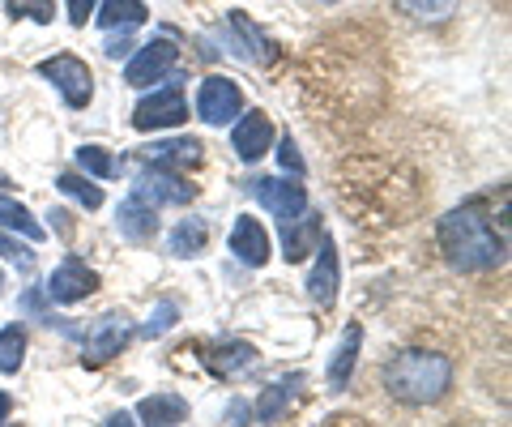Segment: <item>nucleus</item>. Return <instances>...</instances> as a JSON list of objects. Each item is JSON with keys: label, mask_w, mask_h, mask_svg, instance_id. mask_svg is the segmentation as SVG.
I'll use <instances>...</instances> for the list:
<instances>
[{"label": "nucleus", "mask_w": 512, "mask_h": 427, "mask_svg": "<svg viewBox=\"0 0 512 427\" xmlns=\"http://www.w3.org/2000/svg\"><path fill=\"white\" fill-rule=\"evenodd\" d=\"M440 252L453 270L483 274L504 265L508 244H504V231H495L478 205H457V210H448L440 218Z\"/></svg>", "instance_id": "nucleus-1"}, {"label": "nucleus", "mask_w": 512, "mask_h": 427, "mask_svg": "<svg viewBox=\"0 0 512 427\" xmlns=\"http://www.w3.org/2000/svg\"><path fill=\"white\" fill-rule=\"evenodd\" d=\"M384 389L406 406H431L453 389V359L427 346H406L384 368Z\"/></svg>", "instance_id": "nucleus-2"}, {"label": "nucleus", "mask_w": 512, "mask_h": 427, "mask_svg": "<svg viewBox=\"0 0 512 427\" xmlns=\"http://www.w3.org/2000/svg\"><path fill=\"white\" fill-rule=\"evenodd\" d=\"M180 65V47H175V39H154L146 43L141 52L128 60V69H124V82L128 86H137V90H146L154 82H163V77Z\"/></svg>", "instance_id": "nucleus-3"}, {"label": "nucleus", "mask_w": 512, "mask_h": 427, "mask_svg": "<svg viewBox=\"0 0 512 427\" xmlns=\"http://www.w3.org/2000/svg\"><path fill=\"white\" fill-rule=\"evenodd\" d=\"M39 73L52 82L56 90H60V99L69 103V107H86L90 103V90H94V82H90V69H86V60H77V56H52V60H43L39 65Z\"/></svg>", "instance_id": "nucleus-4"}, {"label": "nucleus", "mask_w": 512, "mask_h": 427, "mask_svg": "<svg viewBox=\"0 0 512 427\" xmlns=\"http://www.w3.org/2000/svg\"><path fill=\"white\" fill-rule=\"evenodd\" d=\"M188 120V103L180 90H158V94H146L137 107H133V129L150 133V129H180Z\"/></svg>", "instance_id": "nucleus-5"}, {"label": "nucleus", "mask_w": 512, "mask_h": 427, "mask_svg": "<svg viewBox=\"0 0 512 427\" xmlns=\"http://www.w3.org/2000/svg\"><path fill=\"white\" fill-rule=\"evenodd\" d=\"M239 112H244V90L231 77H205L197 94V116L205 124H231Z\"/></svg>", "instance_id": "nucleus-6"}, {"label": "nucleus", "mask_w": 512, "mask_h": 427, "mask_svg": "<svg viewBox=\"0 0 512 427\" xmlns=\"http://www.w3.org/2000/svg\"><path fill=\"white\" fill-rule=\"evenodd\" d=\"M128 338H133V325L124 321V316H103L99 325H94V334L86 338V351H82V363L86 368H103L107 359H116Z\"/></svg>", "instance_id": "nucleus-7"}, {"label": "nucleus", "mask_w": 512, "mask_h": 427, "mask_svg": "<svg viewBox=\"0 0 512 427\" xmlns=\"http://www.w3.org/2000/svg\"><path fill=\"white\" fill-rule=\"evenodd\" d=\"M252 197L265 205L269 214H278L282 223H295V218L308 214V193L291 180H256L252 184Z\"/></svg>", "instance_id": "nucleus-8"}, {"label": "nucleus", "mask_w": 512, "mask_h": 427, "mask_svg": "<svg viewBox=\"0 0 512 427\" xmlns=\"http://www.w3.org/2000/svg\"><path fill=\"white\" fill-rule=\"evenodd\" d=\"M133 197L141 205H188L197 193H192L188 180L171 176V171H146V176L133 180Z\"/></svg>", "instance_id": "nucleus-9"}, {"label": "nucleus", "mask_w": 512, "mask_h": 427, "mask_svg": "<svg viewBox=\"0 0 512 427\" xmlns=\"http://www.w3.org/2000/svg\"><path fill=\"white\" fill-rule=\"evenodd\" d=\"M99 291V278H94V270L86 261L69 257L60 265V270H52V278H47V295L56 299V304H77V299H86Z\"/></svg>", "instance_id": "nucleus-10"}, {"label": "nucleus", "mask_w": 512, "mask_h": 427, "mask_svg": "<svg viewBox=\"0 0 512 427\" xmlns=\"http://www.w3.org/2000/svg\"><path fill=\"white\" fill-rule=\"evenodd\" d=\"M231 146H235V154L244 158V163H261V158L269 154V146H274V124H269V116L265 112L239 116L235 133H231Z\"/></svg>", "instance_id": "nucleus-11"}, {"label": "nucleus", "mask_w": 512, "mask_h": 427, "mask_svg": "<svg viewBox=\"0 0 512 427\" xmlns=\"http://www.w3.org/2000/svg\"><path fill=\"white\" fill-rule=\"evenodd\" d=\"M231 30H235V35H231V39H235V52L244 56V60H252V65H261V69H269V65L278 60V47L265 39V30L256 26L248 13L235 9V13H231Z\"/></svg>", "instance_id": "nucleus-12"}, {"label": "nucleus", "mask_w": 512, "mask_h": 427, "mask_svg": "<svg viewBox=\"0 0 512 427\" xmlns=\"http://www.w3.org/2000/svg\"><path fill=\"white\" fill-rule=\"evenodd\" d=\"M308 295L325 308L338 299V244L329 235H320V244H316V270L308 278Z\"/></svg>", "instance_id": "nucleus-13"}, {"label": "nucleus", "mask_w": 512, "mask_h": 427, "mask_svg": "<svg viewBox=\"0 0 512 427\" xmlns=\"http://www.w3.org/2000/svg\"><path fill=\"white\" fill-rule=\"evenodd\" d=\"M231 252L244 265H265L269 261V231L256 223L252 214H244V218H235V227H231Z\"/></svg>", "instance_id": "nucleus-14"}, {"label": "nucleus", "mask_w": 512, "mask_h": 427, "mask_svg": "<svg viewBox=\"0 0 512 427\" xmlns=\"http://www.w3.org/2000/svg\"><path fill=\"white\" fill-rule=\"evenodd\" d=\"M359 346H363V329H359V321H350V325L342 329L338 351H333V359H329V389H333V393H342V389L350 385V376H355Z\"/></svg>", "instance_id": "nucleus-15"}, {"label": "nucleus", "mask_w": 512, "mask_h": 427, "mask_svg": "<svg viewBox=\"0 0 512 427\" xmlns=\"http://www.w3.org/2000/svg\"><path fill=\"white\" fill-rule=\"evenodd\" d=\"M116 227L124 240H133V244H146L158 235V214H154V205H141L137 197H128L120 201V210H116Z\"/></svg>", "instance_id": "nucleus-16"}, {"label": "nucleus", "mask_w": 512, "mask_h": 427, "mask_svg": "<svg viewBox=\"0 0 512 427\" xmlns=\"http://www.w3.org/2000/svg\"><path fill=\"white\" fill-rule=\"evenodd\" d=\"M201 359H205V368H210L214 376H235L239 368H248V363L256 359V346L239 342V338L214 342V346H205V351H201Z\"/></svg>", "instance_id": "nucleus-17"}, {"label": "nucleus", "mask_w": 512, "mask_h": 427, "mask_svg": "<svg viewBox=\"0 0 512 427\" xmlns=\"http://www.w3.org/2000/svg\"><path fill=\"white\" fill-rule=\"evenodd\" d=\"M141 158L163 163V167H192V163H201V141L197 137H167V141H154V146H141Z\"/></svg>", "instance_id": "nucleus-18"}, {"label": "nucleus", "mask_w": 512, "mask_h": 427, "mask_svg": "<svg viewBox=\"0 0 512 427\" xmlns=\"http://www.w3.org/2000/svg\"><path fill=\"white\" fill-rule=\"evenodd\" d=\"M137 410H141V423L146 427H184V419H188V402L175 398V393H154V398H146Z\"/></svg>", "instance_id": "nucleus-19"}, {"label": "nucleus", "mask_w": 512, "mask_h": 427, "mask_svg": "<svg viewBox=\"0 0 512 427\" xmlns=\"http://www.w3.org/2000/svg\"><path fill=\"white\" fill-rule=\"evenodd\" d=\"M205 244H210V227H205V218H184L180 227L171 231V252L175 257H201Z\"/></svg>", "instance_id": "nucleus-20"}, {"label": "nucleus", "mask_w": 512, "mask_h": 427, "mask_svg": "<svg viewBox=\"0 0 512 427\" xmlns=\"http://www.w3.org/2000/svg\"><path fill=\"white\" fill-rule=\"evenodd\" d=\"M316 244H320V223H316V218H303L299 227L286 223V231H282V252H286V261H291V265L308 257Z\"/></svg>", "instance_id": "nucleus-21"}, {"label": "nucleus", "mask_w": 512, "mask_h": 427, "mask_svg": "<svg viewBox=\"0 0 512 427\" xmlns=\"http://www.w3.org/2000/svg\"><path fill=\"white\" fill-rule=\"evenodd\" d=\"M0 227L5 231H18L22 240H30V244H39L43 240V227L30 218V210L22 201H13V197H0Z\"/></svg>", "instance_id": "nucleus-22"}, {"label": "nucleus", "mask_w": 512, "mask_h": 427, "mask_svg": "<svg viewBox=\"0 0 512 427\" xmlns=\"http://www.w3.org/2000/svg\"><path fill=\"white\" fill-rule=\"evenodd\" d=\"M150 18V9L141 0H103L99 5V26L116 30V26H141Z\"/></svg>", "instance_id": "nucleus-23"}, {"label": "nucleus", "mask_w": 512, "mask_h": 427, "mask_svg": "<svg viewBox=\"0 0 512 427\" xmlns=\"http://www.w3.org/2000/svg\"><path fill=\"white\" fill-rule=\"evenodd\" d=\"M291 393H299V372H295V376H286L282 385L265 389L261 398H256V419H278L282 410H286V402H291Z\"/></svg>", "instance_id": "nucleus-24"}, {"label": "nucleus", "mask_w": 512, "mask_h": 427, "mask_svg": "<svg viewBox=\"0 0 512 427\" xmlns=\"http://www.w3.org/2000/svg\"><path fill=\"white\" fill-rule=\"evenodd\" d=\"M22 359H26V329L5 325L0 329V372H18Z\"/></svg>", "instance_id": "nucleus-25"}, {"label": "nucleus", "mask_w": 512, "mask_h": 427, "mask_svg": "<svg viewBox=\"0 0 512 427\" xmlns=\"http://www.w3.org/2000/svg\"><path fill=\"white\" fill-rule=\"evenodd\" d=\"M56 188L64 197H73L77 205H86V210H99V205H103V188L82 180V176H73V171H64V176L56 180Z\"/></svg>", "instance_id": "nucleus-26"}, {"label": "nucleus", "mask_w": 512, "mask_h": 427, "mask_svg": "<svg viewBox=\"0 0 512 427\" xmlns=\"http://www.w3.org/2000/svg\"><path fill=\"white\" fill-rule=\"evenodd\" d=\"M77 163H82L90 176H99V180H116V176H120L116 154L103 150V146H82V150H77Z\"/></svg>", "instance_id": "nucleus-27"}, {"label": "nucleus", "mask_w": 512, "mask_h": 427, "mask_svg": "<svg viewBox=\"0 0 512 427\" xmlns=\"http://www.w3.org/2000/svg\"><path fill=\"white\" fill-rule=\"evenodd\" d=\"M5 13L9 18H30V22H39V26H52L56 18V5L52 0H5Z\"/></svg>", "instance_id": "nucleus-28"}, {"label": "nucleus", "mask_w": 512, "mask_h": 427, "mask_svg": "<svg viewBox=\"0 0 512 427\" xmlns=\"http://www.w3.org/2000/svg\"><path fill=\"white\" fill-rule=\"evenodd\" d=\"M402 9L419 22H444L457 9V0H402Z\"/></svg>", "instance_id": "nucleus-29"}, {"label": "nucleus", "mask_w": 512, "mask_h": 427, "mask_svg": "<svg viewBox=\"0 0 512 427\" xmlns=\"http://www.w3.org/2000/svg\"><path fill=\"white\" fill-rule=\"evenodd\" d=\"M0 257L13 261V265H22V270H35V252H30L26 244H18L9 231H0Z\"/></svg>", "instance_id": "nucleus-30"}, {"label": "nucleus", "mask_w": 512, "mask_h": 427, "mask_svg": "<svg viewBox=\"0 0 512 427\" xmlns=\"http://www.w3.org/2000/svg\"><path fill=\"white\" fill-rule=\"evenodd\" d=\"M175 316H180V312H175V304H158V312L146 321V334H150V338H154V334H163V329L175 325Z\"/></svg>", "instance_id": "nucleus-31"}, {"label": "nucleus", "mask_w": 512, "mask_h": 427, "mask_svg": "<svg viewBox=\"0 0 512 427\" xmlns=\"http://www.w3.org/2000/svg\"><path fill=\"white\" fill-rule=\"evenodd\" d=\"M282 167L286 171H291V176H303V158H299V146H295V141L291 137H282Z\"/></svg>", "instance_id": "nucleus-32"}, {"label": "nucleus", "mask_w": 512, "mask_h": 427, "mask_svg": "<svg viewBox=\"0 0 512 427\" xmlns=\"http://www.w3.org/2000/svg\"><path fill=\"white\" fill-rule=\"evenodd\" d=\"M94 9H99V0H69V22L73 26H86L94 18Z\"/></svg>", "instance_id": "nucleus-33"}, {"label": "nucleus", "mask_w": 512, "mask_h": 427, "mask_svg": "<svg viewBox=\"0 0 512 427\" xmlns=\"http://www.w3.org/2000/svg\"><path fill=\"white\" fill-rule=\"evenodd\" d=\"M133 47V35H120V39H107V56H124Z\"/></svg>", "instance_id": "nucleus-34"}, {"label": "nucleus", "mask_w": 512, "mask_h": 427, "mask_svg": "<svg viewBox=\"0 0 512 427\" xmlns=\"http://www.w3.org/2000/svg\"><path fill=\"white\" fill-rule=\"evenodd\" d=\"M103 427H137V419L133 415H128V410H116V415H111Z\"/></svg>", "instance_id": "nucleus-35"}, {"label": "nucleus", "mask_w": 512, "mask_h": 427, "mask_svg": "<svg viewBox=\"0 0 512 427\" xmlns=\"http://www.w3.org/2000/svg\"><path fill=\"white\" fill-rule=\"evenodd\" d=\"M9 410H13V402H9V393H0V423L9 419Z\"/></svg>", "instance_id": "nucleus-36"}, {"label": "nucleus", "mask_w": 512, "mask_h": 427, "mask_svg": "<svg viewBox=\"0 0 512 427\" xmlns=\"http://www.w3.org/2000/svg\"><path fill=\"white\" fill-rule=\"evenodd\" d=\"M0 287H5V274H0Z\"/></svg>", "instance_id": "nucleus-37"}, {"label": "nucleus", "mask_w": 512, "mask_h": 427, "mask_svg": "<svg viewBox=\"0 0 512 427\" xmlns=\"http://www.w3.org/2000/svg\"><path fill=\"white\" fill-rule=\"evenodd\" d=\"M329 5H333V0H329Z\"/></svg>", "instance_id": "nucleus-38"}]
</instances>
